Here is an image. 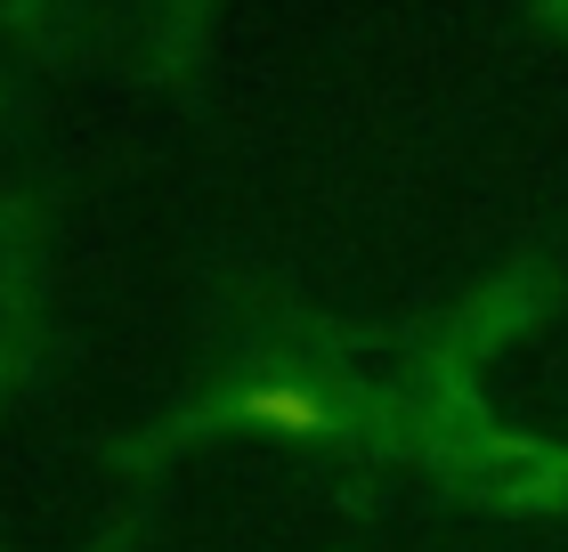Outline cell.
Instances as JSON below:
<instances>
[{"label":"cell","instance_id":"obj_1","mask_svg":"<svg viewBox=\"0 0 568 552\" xmlns=\"http://www.w3.org/2000/svg\"><path fill=\"white\" fill-rule=\"evenodd\" d=\"M244 423H276V431H325V399H308V390H244Z\"/></svg>","mask_w":568,"mask_h":552}]
</instances>
